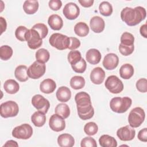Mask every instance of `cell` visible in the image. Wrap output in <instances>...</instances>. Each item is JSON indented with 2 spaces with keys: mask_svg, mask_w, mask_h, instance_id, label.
<instances>
[{
  "mask_svg": "<svg viewBox=\"0 0 147 147\" xmlns=\"http://www.w3.org/2000/svg\"><path fill=\"white\" fill-rule=\"evenodd\" d=\"M100 13L104 16H110L113 13L112 5L107 1H103L99 6Z\"/></svg>",
  "mask_w": 147,
  "mask_h": 147,
  "instance_id": "34",
  "label": "cell"
},
{
  "mask_svg": "<svg viewBox=\"0 0 147 147\" xmlns=\"http://www.w3.org/2000/svg\"><path fill=\"white\" fill-rule=\"evenodd\" d=\"M105 78V72L100 67L94 68L90 74V79L92 83L95 84H100Z\"/></svg>",
  "mask_w": 147,
  "mask_h": 147,
  "instance_id": "17",
  "label": "cell"
},
{
  "mask_svg": "<svg viewBox=\"0 0 147 147\" xmlns=\"http://www.w3.org/2000/svg\"><path fill=\"white\" fill-rule=\"evenodd\" d=\"M78 114L80 118L87 120L91 118L94 114V109L92 106L91 98L86 92H79L75 96Z\"/></svg>",
  "mask_w": 147,
  "mask_h": 147,
  "instance_id": "1",
  "label": "cell"
},
{
  "mask_svg": "<svg viewBox=\"0 0 147 147\" xmlns=\"http://www.w3.org/2000/svg\"><path fill=\"white\" fill-rule=\"evenodd\" d=\"M32 104L38 111L44 114L48 112L50 107L49 100L40 94L35 95L32 97Z\"/></svg>",
  "mask_w": 147,
  "mask_h": 147,
  "instance_id": "12",
  "label": "cell"
},
{
  "mask_svg": "<svg viewBox=\"0 0 147 147\" xmlns=\"http://www.w3.org/2000/svg\"><path fill=\"white\" fill-rule=\"evenodd\" d=\"M57 143L61 147H72L75 144V140L71 134L64 133L59 136Z\"/></svg>",
  "mask_w": 147,
  "mask_h": 147,
  "instance_id": "21",
  "label": "cell"
},
{
  "mask_svg": "<svg viewBox=\"0 0 147 147\" xmlns=\"http://www.w3.org/2000/svg\"><path fill=\"white\" fill-rule=\"evenodd\" d=\"M56 96L59 101L61 102H66L71 99V92L69 88L65 86H61L57 90Z\"/></svg>",
  "mask_w": 147,
  "mask_h": 147,
  "instance_id": "23",
  "label": "cell"
},
{
  "mask_svg": "<svg viewBox=\"0 0 147 147\" xmlns=\"http://www.w3.org/2000/svg\"><path fill=\"white\" fill-rule=\"evenodd\" d=\"M49 42L53 47L59 50H64L68 48L70 44V39L66 35L55 33L50 36Z\"/></svg>",
  "mask_w": 147,
  "mask_h": 147,
  "instance_id": "5",
  "label": "cell"
},
{
  "mask_svg": "<svg viewBox=\"0 0 147 147\" xmlns=\"http://www.w3.org/2000/svg\"><path fill=\"white\" fill-rule=\"evenodd\" d=\"M131 99L127 97H114L110 102V107L111 110L117 113H123L131 106Z\"/></svg>",
  "mask_w": 147,
  "mask_h": 147,
  "instance_id": "4",
  "label": "cell"
},
{
  "mask_svg": "<svg viewBox=\"0 0 147 147\" xmlns=\"http://www.w3.org/2000/svg\"><path fill=\"white\" fill-rule=\"evenodd\" d=\"M74 32L79 37H85L89 33V28L85 22H79L75 25Z\"/></svg>",
  "mask_w": 147,
  "mask_h": 147,
  "instance_id": "30",
  "label": "cell"
},
{
  "mask_svg": "<svg viewBox=\"0 0 147 147\" xmlns=\"http://www.w3.org/2000/svg\"><path fill=\"white\" fill-rule=\"evenodd\" d=\"M99 142L102 147H116L117 142L115 138L107 134L101 136L99 139Z\"/></svg>",
  "mask_w": 147,
  "mask_h": 147,
  "instance_id": "25",
  "label": "cell"
},
{
  "mask_svg": "<svg viewBox=\"0 0 147 147\" xmlns=\"http://www.w3.org/2000/svg\"><path fill=\"white\" fill-rule=\"evenodd\" d=\"M31 121L35 126L41 127L46 122V116L41 111H36L31 116Z\"/></svg>",
  "mask_w": 147,
  "mask_h": 147,
  "instance_id": "26",
  "label": "cell"
},
{
  "mask_svg": "<svg viewBox=\"0 0 147 147\" xmlns=\"http://www.w3.org/2000/svg\"><path fill=\"white\" fill-rule=\"evenodd\" d=\"M82 147H96V142L93 138L91 137H86L83 138L80 142Z\"/></svg>",
  "mask_w": 147,
  "mask_h": 147,
  "instance_id": "41",
  "label": "cell"
},
{
  "mask_svg": "<svg viewBox=\"0 0 147 147\" xmlns=\"http://www.w3.org/2000/svg\"><path fill=\"white\" fill-rule=\"evenodd\" d=\"M138 138L142 142L147 141V129L144 128L140 130L138 134Z\"/></svg>",
  "mask_w": 147,
  "mask_h": 147,
  "instance_id": "45",
  "label": "cell"
},
{
  "mask_svg": "<svg viewBox=\"0 0 147 147\" xmlns=\"http://www.w3.org/2000/svg\"><path fill=\"white\" fill-rule=\"evenodd\" d=\"M63 13L66 18L69 20H73L79 16L80 9L75 3L69 2L65 5Z\"/></svg>",
  "mask_w": 147,
  "mask_h": 147,
  "instance_id": "13",
  "label": "cell"
},
{
  "mask_svg": "<svg viewBox=\"0 0 147 147\" xmlns=\"http://www.w3.org/2000/svg\"><path fill=\"white\" fill-rule=\"evenodd\" d=\"M145 117V113L144 110L140 107H137L133 109L129 113L128 122L131 127L133 128L138 127L144 121Z\"/></svg>",
  "mask_w": 147,
  "mask_h": 147,
  "instance_id": "6",
  "label": "cell"
},
{
  "mask_svg": "<svg viewBox=\"0 0 147 147\" xmlns=\"http://www.w3.org/2000/svg\"><path fill=\"white\" fill-rule=\"evenodd\" d=\"M55 112L56 114L60 115L64 119L68 118L70 114L69 106L65 103L58 104L55 107Z\"/></svg>",
  "mask_w": 147,
  "mask_h": 147,
  "instance_id": "31",
  "label": "cell"
},
{
  "mask_svg": "<svg viewBox=\"0 0 147 147\" xmlns=\"http://www.w3.org/2000/svg\"><path fill=\"white\" fill-rule=\"evenodd\" d=\"M32 29L36 30L40 34L41 38H44L48 33V29L47 26L42 23H38L33 26Z\"/></svg>",
  "mask_w": 147,
  "mask_h": 147,
  "instance_id": "38",
  "label": "cell"
},
{
  "mask_svg": "<svg viewBox=\"0 0 147 147\" xmlns=\"http://www.w3.org/2000/svg\"><path fill=\"white\" fill-rule=\"evenodd\" d=\"M28 29L24 26H18L15 31V36L17 39L21 41H25V34Z\"/></svg>",
  "mask_w": 147,
  "mask_h": 147,
  "instance_id": "40",
  "label": "cell"
},
{
  "mask_svg": "<svg viewBox=\"0 0 147 147\" xmlns=\"http://www.w3.org/2000/svg\"><path fill=\"white\" fill-rule=\"evenodd\" d=\"M119 59L118 56L113 53L107 54L102 62L103 67L107 70H113L115 69L118 65Z\"/></svg>",
  "mask_w": 147,
  "mask_h": 147,
  "instance_id": "16",
  "label": "cell"
},
{
  "mask_svg": "<svg viewBox=\"0 0 147 147\" xmlns=\"http://www.w3.org/2000/svg\"><path fill=\"white\" fill-rule=\"evenodd\" d=\"M38 2L37 1H25L23 5V9L28 14H34L38 9Z\"/></svg>",
  "mask_w": 147,
  "mask_h": 147,
  "instance_id": "28",
  "label": "cell"
},
{
  "mask_svg": "<svg viewBox=\"0 0 147 147\" xmlns=\"http://www.w3.org/2000/svg\"><path fill=\"white\" fill-rule=\"evenodd\" d=\"M14 76L20 82H24L28 80V68L26 65H20L16 67L14 71Z\"/></svg>",
  "mask_w": 147,
  "mask_h": 147,
  "instance_id": "24",
  "label": "cell"
},
{
  "mask_svg": "<svg viewBox=\"0 0 147 147\" xmlns=\"http://www.w3.org/2000/svg\"><path fill=\"white\" fill-rule=\"evenodd\" d=\"M49 7L54 11L59 10L62 6V2L60 0H51L49 1Z\"/></svg>",
  "mask_w": 147,
  "mask_h": 147,
  "instance_id": "44",
  "label": "cell"
},
{
  "mask_svg": "<svg viewBox=\"0 0 147 147\" xmlns=\"http://www.w3.org/2000/svg\"><path fill=\"white\" fill-rule=\"evenodd\" d=\"M80 5L84 7H89L91 6L94 3V0H79Z\"/></svg>",
  "mask_w": 147,
  "mask_h": 147,
  "instance_id": "46",
  "label": "cell"
},
{
  "mask_svg": "<svg viewBox=\"0 0 147 147\" xmlns=\"http://www.w3.org/2000/svg\"><path fill=\"white\" fill-rule=\"evenodd\" d=\"M105 86L113 94H119L123 89L122 82L115 75L109 76L106 80Z\"/></svg>",
  "mask_w": 147,
  "mask_h": 147,
  "instance_id": "9",
  "label": "cell"
},
{
  "mask_svg": "<svg viewBox=\"0 0 147 147\" xmlns=\"http://www.w3.org/2000/svg\"><path fill=\"white\" fill-rule=\"evenodd\" d=\"M101 54L96 49H90L87 51L86 55V58L87 61L93 65L98 64L101 60Z\"/></svg>",
  "mask_w": 147,
  "mask_h": 147,
  "instance_id": "19",
  "label": "cell"
},
{
  "mask_svg": "<svg viewBox=\"0 0 147 147\" xmlns=\"http://www.w3.org/2000/svg\"><path fill=\"white\" fill-rule=\"evenodd\" d=\"M19 111V107L16 102L13 100L6 101L1 105L0 114L3 118L16 117Z\"/></svg>",
  "mask_w": 147,
  "mask_h": 147,
  "instance_id": "7",
  "label": "cell"
},
{
  "mask_svg": "<svg viewBox=\"0 0 147 147\" xmlns=\"http://www.w3.org/2000/svg\"><path fill=\"white\" fill-rule=\"evenodd\" d=\"M3 88L7 93L9 94H14L18 91L20 86L16 80L13 79H8L4 83Z\"/></svg>",
  "mask_w": 147,
  "mask_h": 147,
  "instance_id": "27",
  "label": "cell"
},
{
  "mask_svg": "<svg viewBox=\"0 0 147 147\" xmlns=\"http://www.w3.org/2000/svg\"><path fill=\"white\" fill-rule=\"evenodd\" d=\"M70 39V44L68 47V49L70 50H75L78 48L80 45V40L74 37H69Z\"/></svg>",
  "mask_w": 147,
  "mask_h": 147,
  "instance_id": "43",
  "label": "cell"
},
{
  "mask_svg": "<svg viewBox=\"0 0 147 147\" xmlns=\"http://www.w3.org/2000/svg\"><path fill=\"white\" fill-rule=\"evenodd\" d=\"M134 74V68L130 64H123L119 69L120 76L123 79H129Z\"/></svg>",
  "mask_w": 147,
  "mask_h": 147,
  "instance_id": "29",
  "label": "cell"
},
{
  "mask_svg": "<svg viewBox=\"0 0 147 147\" xmlns=\"http://www.w3.org/2000/svg\"><path fill=\"white\" fill-rule=\"evenodd\" d=\"M82 58L81 53L78 51H71L68 55V60L71 65L78 63Z\"/></svg>",
  "mask_w": 147,
  "mask_h": 147,
  "instance_id": "36",
  "label": "cell"
},
{
  "mask_svg": "<svg viewBox=\"0 0 147 147\" xmlns=\"http://www.w3.org/2000/svg\"><path fill=\"white\" fill-rule=\"evenodd\" d=\"M56 88L55 82L51 79H44L40 84V91L45 94L52 93Z\"/></svg>",
  "mask_w": 147,
  "mask_h": 147,
  "instance_id": "20",
  "label": "cell"
},
{
  "mask_svg": "<svg viewBox=\"0 0 147 147\" xmlns=\"http://www.w3.org/2000/svg\"><path fill=\"white\" fill-rule=\"evenodd\" d=\"M98 125L94 122H88L84 126V131L85 133L88 136L95 135L98 132Z\"/></svg>",
  "mask_w": 147,
  "mask_h": 147,
  "instance_id": "37",
  "label": "cell"
},
{
  "mask_svg": "<svg viewBox=\"0 0 147 147\" xmlns=\"http://www.w3.org/2000/svg\"><path fill=\"white\" fill-rule=\"evenodd\" d=\"M13 55V49L8 45H2L0 48V57L3 60H7Z\"/></svg>",
  "mask_w": 147,
  "mask_h": 147,
  "instance_id": "35",
  "label": "cell"
},
{
  "mask_svg": "<svg viewBox=\"0 0 147 147\" xmlns=\"http://www.w3.org/2000/svg\"><path fill=\"white\" fill-rule=\"evenodd\" d=\"M5 146H11V147H14V146H18V144L16 141L14 140H9L7 141L3 146V147Z\"/></svg>",
  "mask_w": 147,
  "mask_h": 147,
  "instance_id": "49",
  "label": "cell"
},
{
  "mask_svg": "<svg viewBox=\"0 0 147 147\" xmlns=\"http://www.w3.org/2000/svg\"><path fill=\"white\" fill-rule=\"evenodd\" d=\"M33 134L32 126L27 123H24L14 128L12 131V136L18 139L27 140Z\"/></svg>",
  "mask_w": 147,
  "mask_h": 147,
  "instance_id": "10",
  "label": "cell"
},
{
  "mask_svg": "<svg viewBox=\"0 0 147 147\" xmlns=\"http://www.w3.org/2000/svg\"><path fill=\"white\" fill-rule=\"evenodd\" d=\"M136 88L141 92L147 91V80L145 78H141L136 82Z\"/></svg>",
  "mask_w": 147,
  "mask_h": 147,
  "instance_id": "42",
  "label": "cell"
},
{
  "mask_svg": "<svg viewBox=\"0 0 147 147\" xmlns=\"http://www.w3.org/2000/svg\"><path fill=\"white\" fill-rule=\"evenodd\" d=\"M72 69L76 73H83L87 67V63L85 60L83 58H82V59L76 64L71 65Z\"/></svg>",
  "mask_w": 147,
  "mask_h": 147,
  "instance_id": "39",
  "label": "cell"
},
{
  "mask_svg": "<svg viewBox=\"0 0 147 147\" xmlns=\"http://www.w3.org/2000/svg\"><path fill=\"white\" fill-rule=\"evenodd\" d=\"M146 28H147V25L146 24H145L142 25L140 29V32L142 37L144 38H147V30H146Z\"/></svg>",
  "mask_w": 147,
  "mask_h": 147,
  "instance_id": "48",
  "label": "cell"
},
{
  "mask_svg": "<svg viewBox=\"0 0 147 147\" xmlns=\"http://www.w3.org/2000/svg\"><path fill=\"white\" fill-rule=\"evenodd\" d=\"M50 57V54L48 50L44 48H41L36 52V59L37 61L42 63L47 62Z\"/></svg>",
  "mask_w": 147,
  "mask_h": 147,
  "instance_id": "33",
  "label": "cell"
},
{
  "mask_svg": "<svg viewBox=\"0 0 147 147\" xmlns=\"http://www.w3.org/2000/svg\"><path fill=\"white\" fill-rule=\"evenodd\" d=\"M146 16V10L141 6H137L134 9L126 7L121 12V20L130 26L140 24L145 18Z\"/></svg>",
  "mask_w": 147,
  "mask_h": 147,
  "instance_id": "2",
  "label": "cell"
},
{
  "mask_svg": "<svg viewBox=\"0 0 147 147\" xmlns=\"http://www.w3.org/2000/svg\"><path fill=\"white\" fill-rule=\"evenodd\" d=\"M85 79L81 76H74L70 80V86L74 90H79L85 86Z\"/></svg>",
  "mask_w": 147,
  "mask_h": 147,
  "instance_id": "32",
  "label": "cell"
},
{
  "mask_svg": "<svg viewBox=\"0 0 147 147\" xmlns=\"http://www.w3.org/2000/svg\"><path fill=\"white\" fill-rule=\"evenodd\" d=\"M25 40L28 47L32 49L38 48L42 44V40L39 33L34 29H28L25 34Z\"/></svg>",
  "mask_w": 147,
  "mask_h": 147,
  "instance_id": "8",
  "label": "cell"
},
{
  "mask_svg": "<svg viewBox=\"0 0 147 147\" xmlns=\"http://www.w3.org/2000/svg\"><path fill=\"white\" fill-rule=\"evenodd\" d=\"M90 26L94 32L99 33L104 30L105 23L103 18L100 17L94 16L90 20Z\"/></svg>",
  "mask_w": 147,
  "mask_h": 147,
  "instance_id": "18",
  "label": "cell"
},
{
  "mask_svg": "<svg viewBox=\"0 0 147 147\" xmlns=\"http://www.w3.org/2000/svg\"><path fill=\"white\" fill-rule=\"evenodd\" d=\"M46 70L45 63L35 61L28 68V75L30 78L33 79H39L42 76Z\"/></svg>",
  "mask_w": 147,
  "mask_h": 147,
  "instance_id": "11",
  "label": "cell"
},
{
  "mask_svg": "<svg viewBox=\"0 0 147 147\" xmlns=\"http://www.w3.org/2000/svg\"><path fill=\"white\" fill-rule=\"evenodd\" d=\"M136 135V131L130 125H126L118 129L117 131V137L123 141L132 140Z\"/></svg>",
  "mask_w": 147,
  "mask_h": 147,
  "instance_id": "14",
  "label": "cell"
},
{
  "mask_svg": "<svg viewBox=\"0 0 147 147\" xmlns=\"http://www.w3.org/2000/svg\"><path fill=\"white\" fill-rule=\"evenodd\" d=\"M50 128L56 132L63 130L65 127V122L63 118L57 114H53L49 121Z\"/></svg>",
  "mask_w": 147,
  "mask_h": 147,
  "instance_id": "15",
  "label": "cell"
},
{
  "mask_svg": "<svg viewBox=\"0 0 147 147\" xmlns=\"http://www.w3.org/2000/svg\"><path fill=\"white\" fill-rule=\"evenodd\" d=\"M0 22H1V34H2V33L6 30L7 24L5 18H3L2 17H0Z\"/></svg>",
  "mask_w": 147,
  "mask_h": 147,
  "instance_id": "47",
  "label": "cell"
},
{
  "mask_svg": "<svg viewBox=\"0 0 147 147\" xmlns=\"http://www.w3.org/2000/svg\"><path fill=\"white\" fill-rule=\"evenodd\" d=\"M134 37L129 32H124L121 37V43L118 49L120 53L123 56L131 55L134 49Z\"/></svg>",
  "mask_w": 147,
  "mask_h": 147,
  "instance_id": "3",
  "label": "cell"
},
{
  "mask_svg": "<svg viewBox=\"0 0 147 147\" xmlns=\"http://www.w3.org/2000/svg\"><path fill=\"white\" fill-rule=\"evenodd\" d=\"M48 24L51 28L55 30H59L63 26V21L60 16L57 14L50 16L48 20Z\"/></svg>",
  "mask_w": 147,
  "mask_h": 147,
  "instance_id": "22",
  "label": "cell"
}]
</instances>
